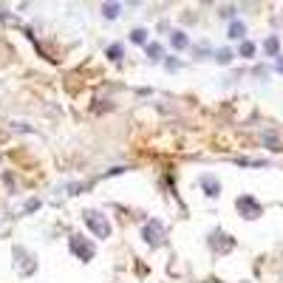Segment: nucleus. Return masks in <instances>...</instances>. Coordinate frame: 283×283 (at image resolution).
<instances>
[{"label":"nucleus","mask_w":283,"mask_h":283,"mask_svg":"<svg viewBox=\"0 0 283 283\" xmlns=\"http://www.w3.org/2000/svg\"><path fill=\"white\" fill-rule=\"evenodd\" d=\"M82 221L97 238H111V221L105 218V212L99 210H85L82 212Z\"/></svg>","instance_id":"obj_1"},{"label":"nucleus","mask_w":283,"mask_h":283,"mask_svg":"<svg viewBox=\"0 0 283 283\" xmlns=\"http://www.w3.org/2000/svg\"><path fill=\"white\" fill-rule=\"evenodd\" d=\"M68 247H71V252L80 258V261H94V255H97V247H94V241L91 238H85V235H71L68 238Z\"/></svg>","instance_id":"obj_2"},{"label":"nucleus","mask_w":283,"mask_h":283,"mask_svg":"<svg viewBox=\"0 0 283 283\" xmlns=\"http://www.w3.org/2000/svg\"><path fill=\"white\" fill-rule=\"evenodd\" d=\"M235 210H238V215H241V218H247V221L264 215V207H261V201H255V195H238Z\"/></svg>","instance_id":"obj_3"},{"label":"nucleus","mask_w":283,"mask_h":283,"mask_svg":"<svg viewBox=\"0 0 283 283\" xmlns=\"http://www.w3.org/2000/svg\"><path fill=\"white\" fill-rule=\"evenodd\" d=\"M142 238L147 247H161L164 244V224L159 218H150V221L142 227Z\"/></svg>","instance_id":"obj_4"},{"label":"nucleus","mask_w":283,"mask_h":283,"mask_svg":"<svg viewBox=\"0 0 283 283\" xmlns=\"http://www.w3.org/2000/svg\"><path fill=\"white\" fill-rule=\"evenodd\" d=\"M207 241H210V249L215 255H227V252H232V247H235V238H230L224 230H212L210 235H207Z\"/></svg>","instance_id":"obj_5"},{"label":"nucleus","mask_w":283,"mask_h":283,"mask_svg":"<svg viewBox=\"0 0 283 283\" xmlns=\"http://www.w3.org/2000/svg\"><path fill=\"white\" fill-rule=\"evenodd\" d=\"M11 252H14V258H17V261H14V269H17L23 278L37 272V261H34V255H31V252H26L23 247H14Z\"/></svg>","instance_id":"obj_6"},{"label":"nucleus","mask_w":283,"mask_h":283,"mask_svg":"<svg viewBox=\"0 0 283 283\" xmlns=\"http://www.w3.org/2000/svg\"><path fill=\"white\" fill-rule=\"evenodd\" d=\"M198 184L204 187V193L210 195V198H218V195H221V181H218V176H210V173H204V176L198 178Z\"/></svg>","instance_id":"obj_7"},{"label":"nucleus","mask_w":283,"mask_h":283,"mask_svg":"<svg viewBox=\"0 0 283 283\" xmlns=\"http://www.w3.org/2000/svg\"><path fill=\"white\" fill-rule=\"evenodd\" d=\"M244 37H247V26H244L241 20H232L230 23V40H241V43H244Z\"/></svg>","instance_id":"obj_8"},{"label":"nucleus","mask_w":283,"mask_h":283,"mask_svg":"<svg viewBox=\"0 0 283 283\" xmlns=\"http://www.w3.org/2000/svg\"><path fill=\"white\" fill-rule=\"evenodd\" d=\"M170 43H173V48H176V51H184L187 45H190V40H187L184 31H173V34H170Z\"/></svg>","instance_id":"obj_9"},{"label":"nucleus","mask_w":283,"mask_h":283,"mask_svg":"<svg viewBox=\"0 0 283 283\" xmlns=\"http://www.w3.org/2000/svg\"><path fill=\"white\" fill-rule=\"evenodd\" d=\"M264 48H266V54H269V57H275V60L281 57V40H278V37H266Z\"/></svg>","instance_id":"obj_10"},{"label":"nucleus","mask_w":283,"mask_h":283,"mask_svg":"<svg viewBox=\"0 0 283 283\" xmlns=\"http://www.w3.org/2000/svg\"><path fill=\"white\" fill-rule=\"evenodd\" d=\"M102 14H105L108 20H116L122 14V6H119V3H102Z\"/></svg>","instance_id":"obj_11"},{"label":"nucleus","mask_w":283,"mask_h":283,"mask_svg":"<svg viewBox=\"0 0 283 283\" xmlns=\"http://www.w3.org/2000/svg\"><path fill=\"white\" fill-rule=\"evenodd\" d=\"M264 142H266V147H269L272 153H281L283 150V142L275 139V133H264Z\"/></svg>","instance_id":"obj_12"},{"label":"nucleus","mask_w":283,"mask_h":283,"mask_svg":"<svg viewBox=\"0 0 283 283\" xmlns=\"http://www.w3.org/2000/svg\"><path fill=\"white\" fill-rule=\"evenodd\" d=\"M125 57V45L122 43H114V45H108V60H122Z\"/></svg>","instance_id":"obj_13"},{"label":"nucleus","mask_w":283,"mask_h":283,"mask_svg":"<svg viewBox=\"0 0 283 283\" xmlns=\"http://www.w3.org/2000/svg\"><path fill=\"white\" fill-rule=\"evenodd\" d=\"M131 43L144 45V43H147V31H144V28H133V31H131Z\"/></svg>","instance_id":"obj_14"},{"label":"nucleus","mask_w":283,"mask_h":283,"mask_svg":"<svg viewBox=\"0 0 283 283\" xmlns=\"http://www.w3.org/2000/svg\"><path fill=\"white\" fill-rule=\"evenodd\" d=\"M252 54H255V43H249V40H244V43H241V48H238V57H252Z\"/></svg>","instance_id":"obj_15"},{"label":"nucleus","mask_w":283,"mask_h":283,"mask_svg":"<svg viewBox=\"0 0 283 283\" xmlns=\"http://www.w3.org/2000/svg\"><path fill=\"white\" fill-rule=\"evenodd\" d=\"M147 57H150V60H159L161 57V45L159 43H147Z\"/></svg>","instance_id":"obj_16"},{"label":"nucleus","mask_w":283,"mask_h":283,"mask_svg":"<svg viewBox=\"0 0 283 283\" xmlns=\"http://www.w3.org/2000/svg\"><path fill=\"white\" fill-rule=\"evenodd\" d=\"M232 57H235V54H232V51H230V48H221V51H218V57H215V60L221 62V65H227V62H230V60H232Z\"/></svg>","instance_id":"obj_17"},{"label":"nucleus","mask_w":283,"mask_h":283,"mask_svg":"<svg viewBox=\"0 0 283 283\" xmlns=\"http://www.w3.org/2000/svg\"><path fill=\"white\" fill-rule=\"evenodd\" d=\"M164 65H167L170 71H178V68H181V60H178V57H167V62H164Z\"/></svg>","instance_id":"obj_18"},{"label":"nucleus","mask_w":283,"mask_h":283,"mask_svg":"<svg viewBox=\"0 0 283 283\" xmlns=\"http://www.w3.org/2000/svg\"><path fill=\"white\" fill-rule=\"evenodd\" d=\"M275 68H278V71L283 74V57H278V60H275Z\"/></svg>","instance_id":"obj_19"}]
</instances>
